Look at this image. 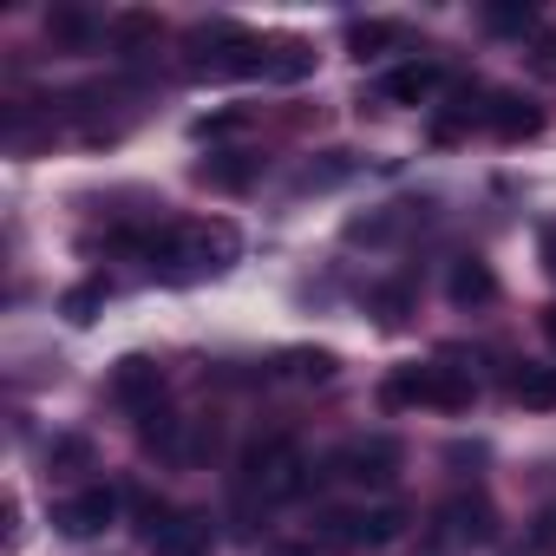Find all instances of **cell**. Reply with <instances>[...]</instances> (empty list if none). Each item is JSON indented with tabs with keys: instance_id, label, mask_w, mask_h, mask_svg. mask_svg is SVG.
Masks as SVG:
<instances>
[{
	"instance_id": "cell-17",
	"label": "cell",
	"mask_w": 556,
	"mask_h": 556,
	"mask_svg": "<svg viewBox=\"0 0 556 556\" xmlns=\"http://www.w3.org/2000/svg\"><path fill=\"white\" fill-rule=\"evenodd\" d=\"M112 34H118V47H125V53H138L144 40H157V14H118V21H112Z\"/></svg>"
},
{
	"instance_id": "cell-1",
	"label": "cell",
	"mask_w": 556,
	"mask_h": 556,
	"mask_svg": "<svg viewBox=\"0 0 556 556\" xmlns=\"http://www.w3.org/2000/svg\"><path fill=\"white\" fill-rule=\"evenodd\" d=\"M144 255H151V268L170 275V282H197V275H223L242 255V236H236V223L203 216V223H170L164 236L144 242Z\"/></svg>"
},
{
	"instance_id": "cell-2",
	"label": "cell",
	"mask_w": 556,
	"mask_h": 556,
	"mask_svg": "<svg viewBox=\"0 0 556 556\" xmlns=\"http://www.w3.org/2000/svg\"><path fill=\"white\" fill-rule=\"evenodd\" d=\"M471 393H478V380L465 374V367H452V361H413V367H400L393 380H387V406H439V413H465L471 406Z\"/></svg>"
},
{
	"instance_id": "cell-23",
	"label": "cell",
	"mask_w": 556,
	"mask_h": 556,
	"mask_svg": "<svg viewBox=\"0 0 556 556\" xmlns=\"http://www.w3.org/2000/svg\"><path fill=\"white\" fill-rule=\"evenodd\" d=\"M236 125H242V112H216V118H197V138H223Z\"/></svg>"
},
{
	"instance_id": "cell-3",
	"label": "cell",
	"mask_w": 556,
	"mask_h": 556,
	"mask_svg": "<svg viewBox=\"0 0 556 556\" xmlns=\"http://www.w3.org/2000/svg\"><path fill=\"white\" fill-rule=\"evenodd\" d=\"M302 484H308V458H302L289 439L249 445V458H242V491H249V497L262 491V504H275V497H295Z\"/></svg>"
},
{
	"instance_id": "cell-14",
	"label": "cell",
	"mask_w": 556,
	"mask_h": 556,
	"mask_svg": "<svg viewBox=\"0 0 556 556\" xmlns=\"http://www.w3.org/2000/svg\"><path fill=\"white\" fill-rule=\"evenodd\" d=\"M275 367H282V374H289V380H308V387H328V380H334V367H341V361H334V354H328V348H289V354H282V361H275Z\"/></svg>"
},
{
	"instance_id": "cell-11",
	"label": "cell",
	"mask_w": 556,
	"mask_h": 556,
	"mask_svg": "<svg viewBox=\"0 0 556 556\" xmlns=\"http://www.w3.org/2000/svg\"><path fill=\"white\" fill-rule=\"evenodd\" d=\"M439 86H445V66L439 60H413V66H393L380 79V105H426Z\"/></svg>"
},
{
	"instance_id": "cell-20",
	"label": "cell",
	"mask_w": 556,
	"mask_h": 556,
	"mask_svg": "<svg viewBox=\"0 0 556 556\" xmlns=\"http://www.w3.org/2000/svg\"><path fill=\"white\" fill-rule=\"evenodd\" d=\"M374 308H380V321H387V328H400V321H406V308H413V289H406V282H393V289H380V295H374Z\"/></svg>"
},
{
	"instance_id": "cell-5",
	"label": "cell",
	"mask_w": 556,
	"mask_h": 556,
	"mask_svg": "<svg viewBox=\"0 0 556 556\" xmlns=\"http://www.w3.org/2000/svg\"><path fill=\"white\" fill-rule=\"evenodd\" d=\"M393 471H400V445L393 439H348V445H334L328 452V478H341V484H393Z\"/></svg>"
},
{
	"instance_id": "cell-16",
	"label": "cell",
	"mask_w": 556,
	"mask_h": 556,
	"mask_svg": "<svg viewBox=\"0 0 556 556\" xmlns=\"http://www.w3.org/2000/svg\"><path fill=\"white\" fill-rule=\"evenodd\" d=\"M99 308H105V282H79V289H66V302H60V315H66L73 328L99 321Z\"/></svg>"
},
{
	"instance_id": "cell-25",
	"label": "cell",
	"mask_w": 556,
	"mask_h": 556,
	"mask_svg": "<svg viewBox=\"0 0 556 556\" xmlns=\"http://www.w3.org/2000/svg\"><path fill=\"white\" fill-rule=\"evenodd\" d=\"M536 543H543V549L556 543V510H543V517H536Z\"/></svg>"
},
{
	"instance_id": "cell-19",
	"label": "cell",
	"mask_w": 556,
	"mask_h": 556,
	"mask_svg": "<svg viewBox=\"0 0 556 556\" xmlns=\"http://www.w3.org/2000/svg\"><path fill=\"white\" fill-rule=\"evenodd\" d=\"M47 34H53V40H66V47H79V40H86V34H92V21H86V14H79V8H60V14H53V21H47Z\"/></svg>"
},
{
	"instance_id": "cell-27",
	"label": "cell",
	"mask_w": 556,
	"mask_h": 556,
	"mask_svg": "<svg viewBox=\"0 0 556 556\" xmlns=\"http://www.w3.org/2000/svg\"><path fill=\"white\" fill-rule=\"evenodd\" d=\"M543 334H549V348H556V302L543 308Z\"/></svg>"
},
{
	"instance_id": "cell-6",
	"label": "cell",
	"mask_w": 556,
	"mask_h": 556,
	"mask_svg": "<svg viewBox=\"0 0 556 556\" xmlns=\"http://www.w3.org/2000/svg\"><path fill=\"white\" fill-rule=\"evenodd\" d=\"M497 536V510L484 504V497H445L439 510H432V543L439 549H471V543H491Z\"/></svg>"
},
{
	"instance_id": "cell-26",
	"label": "cell",
	"mask_w": 556,
	"mask_h": 556,
	"mask_svg": "<svg viewBox=\"0 0 556 556\" xmlns=\"http://www.w3.org/2000/svg\"><path fill=\"white\" fill-rule=\"evenodd\" d=\"M268 556H315V549H308V543H275Z\"/></svg>"
},
{
	"instance_id": "cell-13",
	"label": "cell",
	"mask_w": 556,
	"mask_h": 556,
	"mask_svg": "<svg viewBox=\"0 0 556 556\" xmlns=\"http://www.w3.org/2000/svg\"><path fill=\"white\" fill-rule=\"evenodd\" d=\"M510 400H517V406H530V413H549V406H556V367L523 361V367L510 374Z\"/></svg>"
},
{
	"instance_id": "cell-4",
	"label": "cell",
	"mask_w": 556,
	"mask_h": 556,
	"mask_svg": "<svg viewBox=\"0 0 556 556\" xmlns=\"http://www.w3.org/2000/svg\"><path fill=\"white\" fill-rule=\"evenodd\" d=\"M144 549L151 556H210V517L170 510V504H144Z\"/></svg>"
},
{
	"instance_id": "cell-22",
	"label": "cell",
	"mask_w": 556,
	"mask_h": 556,
	"mask_svg": "<svg viewBox=\"0 0 556 556\" xmlns=\"http://www.w3.org/2000/svg\"><path fill=\"white\" fill-rule=\"evenodd\" d=\"M484 27L510 34V27H530V8H484Z\"/></svg>"
},
{
	"instance_id": "cell-7",
	"label": "cell",
	"mask_w": 556,
	"mask_h": 556,
	"mask_svg": "<svg viewBox=\"0 0 556 556\" xmlns=\"http://www.w3.org/2000/svg\"><path fill=\"white\" fill-rule=\"evenodd\" d=\"M406 530V510L400 504H374V510H328L321 517V536L341 543V549H361V543H393Z\"/></svg>"
},
{
	"instance_id": "cell-18",
	"label": "cell",
	"mask_w": 556,
	"mask_h": 556,
	"mask_svg": "<svg viewBox=\"0 0 556 556\" xmlns=\"http://www.w3.org/2000/svg\"><path fill=\"white\" fill-rule=\"evenodd\" d=\"M393 40H400V27H393V21H361V27L348 34V47H354L361 60H367V53H380V47H393Z\"/></svg>"
},
{
	"instance_id": "cell-12",
	"label": "cell",
	"mask_w": 556,
	"mask_h": 556,
	"mask_svg": "<svg viewBox=\"0 0 556 556\" xmlns=\"http://www.w3.org/2000/svg\"><path fill=\"white\" fill-rule=\"evenodd\" d=\"M445 295H452L458 308H484V302H497V275H491V262L458 255V262H452V275H445Z\"/></svg>"
},
{
	"instance_id": "cell-15",
	"label": "cell",
	"mask_w": 556,
	"mask_h": 556,
	"mask_svg": "<svg viewBox=\"0 0 556 556\" xmlns=\"http://www.w3.org/2000/svg\"><path fill=\"white\" fill-rule=\"evenodd\" d=\"M249 177H255V157L249 151H223V157L197 164V184H216V190H242Z\"/></svg>"
},
{
	"instance_id": "cell-21",
	"label": "cell",
	"mask_w": 556,
	"mask_h": 556,
	"mask_svg": "<svg viewBox=\"0 0 556 556\" xmlns=\"http://www.w3.org/2000/svg\"><path fill=\"white\" fill-rule=\"evenodd\" d=\"M86 458H92V445H86V439H53V452H47V465H53V471H60V465H86Z\"/></svg>"
},
{
	"instance_id": "cell-8",
	"label": "cell",
	"mask_w": 556,
	"mask_h": 556,
	"mask_svg": "<svg viewBox=\"0 0 556 556\" xmlns=\"http://www.w3.org/2000/svg\"><path fill=\"white\" fill-rule=\"evenodd\" d=\"M112 406H125V413H138V419H151L157 413V393H164V374H157V361H144V354H125L118 367H112Z\"/></svg>"
},
{
	"instance_id": "cell-9",
	"label": "cell",
	"mask_w": 556,
	"mask_h": 556,
	"mask_svg": "<svg viewBox=\"0 0 556 556\" xmlns=\"http://www.w3.org/2000/svg\"><path fill=\"white\" fill-rule=\"evenodd\" d=\"M112 517H118V491H112V484H86V491H73V497L53 504V523H60L66 536H99Z\"/></svg>"
},
{
	"instance_id": "cell-10",
	"label": "cell",
	"mask_w": 556,
	"mask_h": 556,
	"mask_svg": "<svg viewBox=\"0 0 556 556\" xmlns=\"http://www.w3.org/2000/svg\"><path fill=\"white\" fill-rule=\"evenodd\" d=\"M484 125L497 131V144H523V138L543 131V105H530V99H517V92H491V99H484Z\"/></svg>"
},
{
	"instance_id": "cell-24",
	"label": "cell",
	"mask_w": 556,
	"mask_h": 556,
	"mask_svg": "<svg viewBox=\"0 0 556 556\" xmlns=\"http://www.w3.org/2000/svg\"><path fill=\"white\" fill-rule=\"evenodd\" d=\"M536 255H543V268L556 275V223H543V229H536Z\"/></svg>"
}]
</instances>
